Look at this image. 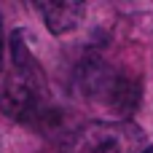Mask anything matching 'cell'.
I'll return each instance as SVG.
<instances>
[{"instance_id":"5b68a950","label":"cell","mask_w":153,"mask_h":153,"mask_svg":"<svg viewBox=\"0 0 153 153\" xmlns=\"http://www.w3.org/2000/svg\"><path fill=\"white\" fill-rule=\"evenodd\" d=\"M0 70H3V22H0Z\"/></svg>"},{"instance_id":"3957f363","label":"cell","mask_w":153,"mask_h":153,"mask_svg":"<svg viewBox=\"0 0 153 153\" xmlns=\"http://www.w3.org/2000/svg\"><path fill=\"white\" fill-rule=\"evenodd\" d=\"M143 132L129 121H94L65 140L67 153H140Z\"/></svg>"},{"instance_id":"277c9868","label":"cell","mask_w":153,"mask_h":153,"mask_svg":"<svg viewBox=\"0 0 153 153\" xmlns=\"http://www.w3.org/2000/svg\"><path fill=\"white\" fill-rule=\"evenodd\" d=\"M38 11H40L46 27L54 35H67L81 24L83 13H86V5L73 3V0H54V3H38Z\"/></svg>"},{"instance_id":"8992f818","label":"cell","mask_w":153,"mask_h":153,"mask_svg":"<svg viewBox=\"0 0 153 153\" xmlns=\"http://www.w3.org/2000/svg\"><path fill=\"white\" fill-rule=\"evenodd\" d=\"M140 153H153V145H145V148H143Z\"/></svg>"},{"instance_id":"7a4b0ae2","label":"cell","mask_w":153,"mask_h":153,"mask_svg":"<svg viewBox=\"0 0 153 153\" xmlns=\"http://www.w3.org/2000/svg\"><path fill=\"white\" fill-rule=\"evenodd\" d=\"M75 86H78L83 100H89L91 105H97V108H102L118 118L132 113L137 100H140L137 81L129 78L126 73L116 70L113 65H108L100 56H89L81 65Z\"/></svg>"},{"instance_id":"6da1fadb","label":"cell","mask_w":153,"mask_h":153,"mask_svg":"<svg viewBox=\"0 0 153 153\" xmlns=\"http://www.w3.org/2000/svg\"><path fill=\"white\" fill-rule=\"evenodd\" d=\"M11 65L13 70L0 89V110L13 121L35 124L46 116L48 97H46V81L30 51L27 30L11 32Z\"/></svg>"}]
</instances>
